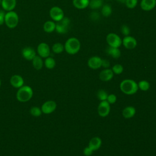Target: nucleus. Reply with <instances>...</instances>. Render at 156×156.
I'll return each mask as SVG.
<instances>
[{
  "mask_svg": "<svg viewBox=\"0 0 156 156\" xmlns=\"http://www.w3.org/2000/svg\"><path fill=\"white\" fill-rule=\"evenodd\" d=\"M121 91L127 95H132L136 93L138 90V83L132 79H124L119 85Z\"/></svg>",
  "mask_w": 156,
  "mask_h": 156,
  "instance_id": "1",
  "label": "nucleus"
},
{
  "mask_svg": "<svg viewBox=\"0 0 156 156\" xmlns=\"http://www.w3.org/2000/svg\"><path fill=\"white\" fill-rule=\"evenodd\" d=\"M80 42L76 37H70L65 41L64 48L65 51L70 55L77 54L80 49Z\"/></svg>",
  "mask_w": 156,
  "mask_h": 156,
  "instance_id": "2",
  "label": "nucleus"
},
{
  "mask_svg": "<svg viewBox=\"0 0 156 156\" xmlns=\"http://www.w3.org/2000/svg\"><path fill=\"white\" fill-rule=\"evenodd\" d=\"M33 90L29 86H22L16 93V99L21 102L29 101L32 97Z\"/></svg>",
  "mask_w": 156,
  "mask_h": 156,
  "instance_id": "3",
  "label": "nucleus"
},
{
  "mask_svg": "<svg viewBox=\"0 0 156 156\" xmlns=\"http://www.w3.org/2000/svg\"><path fill=\"white\" fill-rule=\"evenodd\" d=\"M19 22V17L18 14L14 12L9 11L5 14L4 23L10 29H13L16 27Z\"/></svg>",
  "mask_w": 156,
  "mask_h": 156,
  "instance_id": "4",
  "label": "nucleus"
},
{
  "mask_svg": "<svg viewBox=\"0 0 156 156\" xmlns=\"http://www.w3.org/2000/svg\"><path fill=\"white\" fill-rule=\"evenodd\" d=\"M71 23V20L69 18L64 16V18L55 23L56 32L60 34H65L68 32Z\"/></svg>",
  "mask_w": 156,
  "mask_h": 156,
  "instance_id": "5",
  "label": "nucleus"
},
{
  "mask_svg": "<svg viewBox=\"0 0 156 156\" xmlns=\"http://www.w3.org/2000/svg\"><path fill=\"white\" fill-rule=\"evenodd\" d=\"M106 41L108 46L113 48H119L122 44V39L118 34L111 32L107 35Z\"/></svg>",
  "mask_w": 156,
  "mask_h": 156,
  "instance_id": "6",
  "label": "nucleus"
},
{
  "mask_svg": "<svg viewBox=\"0 0 156 156\" xmlns=\"http://www.w3.org/2000/svg\"><path fill=\"white\" fill-rule=\"evenodd\" d=\"M49 16L54 21L58 22L64 18L63 10L58 6L52 7L49 10Z\"/></svg>",
  "mask_w": 156,
  "mask_h": 156,
  "instance_id": "7",
  "label": "nucleus"
},
{
  "mask_svg": "<svg viewBox=\"0 0 156 156\" xmlns=\"http://www.w3.org/2000/svg\"><path fill=\"white\" fill-rule=\"evenodd\" d=\"M110 112V104L107 101H102L98 107V113L101 117H106Z\"/></svg>",
  "mask_w": 156,
  "mask_h": 156,
  "instance_id": "8",
  "label": "nucleus"
},
{
  "mask_svg": "<svg viewBox=\"0 0 156 156\" xmlns=\"http://www.w3.org/2000/svg\"><path fill=\"white\" fill-rule=\"evenodd\" d=\"M122 44L127 49H133L137 46V41L132 36H124L122 39Z\"/></svg>",
  "mask_w": 156,
  "mask_h": 156,
  "instance_id": "9",
  "label": "nucleus"
},
{
  "mask_svg": "<svg viewBox=\"0 0 156 156\" xmlns=\"http://www.w3.org/2000/svg\"><path fill=\"white\" fill-rule=\"evenodd\" d=\"M37 50L39 56H40L41 58H46L50 55V48L46 43H40L38 45Z\"/></svg>",
  "mask_w": 156,
  "mask_h": 156,
  "instance_id": "10",
  "label": "nucleus"
},
{
  "mask_svg": "<svg viewBox=\"0 0 156 156\" xmlns=\"http://www.w3.org/2000/svg\"><path fill=\"white\" fill-rule=\"evenodd\" d=\"M57 104L55 101L49 100L45 102L41 106V112L44 114H49L52 113L56 109Z\"/></svg>",
  "mask_w": 156,
  "mask_h": 156,
  "instance_id": "11",
  "label": "nucleus"
},
{
  "mask_svg": "<svg viewBox=\"0 0 156 156\" xmlns=\"http://www.w3.org/2000/svg\"><path fill=\"white\" fill-rule=\"evenodd\" d=\"M89 68L93 69H97L101 67L102 58L98 56L91 57L87 62Z\"/></svg>",
  "mask_w": 156,
  "mask_h": 156,
  "instance_id": "12",
  "label": "nucleus"
},
{
  "mask_svg": "<svg viewBox=\"0 0 156 156\" xmlns=\"http://www.w3.org/2000/svg\"><path fill=\"white\" fill-rule=\"evenodd\" d=\"M140 5L144 11H151L156 6V0H141Z\"/></svg>",
  "mask_w": 156,
  "mask_h": 156,
  "instance_id": "13",
  "label": "nucleus"
},
{
  "mask_svg": "<svg viewBox=\"0 0 156 156\" xmlns=\"http://www.w3.org/2000/svg\"><path fill=\"white\" fill-rule=\"evenodd\" d=\"M113 72L112 69L105 68L99 73V79L103 82H108L113 77Z\"/></svg>",
  "mask_w": 156,
  "mask_h": 156,
  "instance_id": "14",
  "label": "nucleus"
},
{
  "mask_svg": "<svg viewBox=\"0 0 156 156\" xmlns=\"http://www.w3.org/2000/svg\"><path fill=\"white\" fill-rule=\"evenodd\" d=\"M22 55L27 60H32L36 55L35 50L29 46L25 47L22 50Z\"/></svg>",
  "mask_w": 156,
  "mask_h": 156,
  "instance_id": "15",
  "label": "nucleus"
},
{
  "mask_svg": "<svg viewBox=\"0 0 156 156\" xmlns=\"http://www.w3.org/2000/svg\"><path fill=\"white\" fill-rule=\"evenodd\" d=\"M16 0H2L1 6L4 10L12 11L16 7Z\"/></svg>",
  "mask_w": 156,
  "mask_h": 156,
  "instance_id": "16",
  "label": "nucleus"
},
{
  "mask_svg": "<svg viewBox=\"0 0 156 156\" xmlns=\"http://www.w3.org/2000/svg\"><path fill=\"white\" fill-rule=\"evenodd\" d=\"M10 83L15 88H20L24 84V80L23 77L20 75H13L10 78Z\"/></svg>",
  "mask_w": 156,
  "mask_h": 156,
  "instance_id": "17",
  "label": "nucleus"
},
{
  "mask_svg": "<svg viewBox=\"0 0 156 156\" xmlns=\"http://www.w3.org/2000/svg\"><path fill=\"white\" fill-rule=\"evenodd\" d=\"M102 144V140L98 136L93 137L89 141L88 146L93 151H96L100 148Z\"/></svg>",
  "mask_w": 156,
  "mask_h": 156,
  "instance_id": "18",
  "label": "nucleus"
},
{
  "mask_svg": "<svg viewBox=\"0 0 156 156\" xmlns=\"http://www.w3.org/2000/svg\"><path fill=\"white\" fill-rule=\"evenodd\" d=\"M136 110L135 107L132 106H128L124 108L122 112V115L123 117H124L126 119L131 118L135 115Z\"/></svg>",
  "mask_w": 156,
  "mask_h": 156,
  "instance_id": "19",
  "label": "nucleus"
},
{
  "mask_svg": "<svg viewBox=\"0 0 156 156\" xmlns=\"http://www.w3.org/2000/svg\"><path fill=\"white\" fill-rule=\"evenodd\" d=\"M90 0H73V4L77 9H84L88 7Z\"/></svg>",
  "mask_w": 156,
  "mask_h": 156,
  "instance_id": "20",
  "label": "nucleus"
},
{
  "mask_svg": "<svg viewBox=\"0 0 156 156\" xmlns=\"http://www.w3.org/2000/svg\"><path fill=\"white\" fill-rule=\"evenodd\" d=\"M106 52L113 58H118L121 56V51L118 48L108 46L106 50Z\"/></svg>",
  "mask_w": 156,
  "mask_h": 156,
  "instance_id": "21",
  "label": "nucleus"
},
{
  "mask_svg": "<svg viewBox=\"0 0 156 156\" xmlns=\"http://www.w3.org/2000/svg\"><path fill=\"white\" fill-rule=\"evenodd\" d=\"M43 30L45 32L51 33L55 30V23L54 21H47L43 24Z\"/></svg>",
  "mask_w": 156,
  "mask_h": 156,
  "instance_id": "22",
  "label": "nucleus"
},
{
  "mask_svg": "<svg viewBox=\"0 0 156 156\" xmlns=\"http://www.w3.org/2000/svg\"><path fill=\"white\" fill-rule=\"evenodd\" d=\"M33 67L37 69H41L43 66V62L41 57L39 55H35V57L32 60Z\"/></svg>",
  "mask_w": 156,
  "mask_h": 156,
  "instance_id": "23",
  "label": "nucleus"
},
{
  "mask_svg": "<svg viewBox=\"0 0 156 156\" xmlns=\"http://www.w3.org/2000/svg\"><path fill=\"white\" fill-rule=\"evenodd\" d=\"M103 5L102 0H90L88 7L92 10H96Z\"/></svg>",
  "mask_w": 156,
  "mask_h": 156,
  "instance_id": "24",
  "label": "nucleus"
},
{
  "mask_svg": "<svg viewBox=\"0 0 156 156\" xmlns=\"http://www.w3.org/2000/svg\"><path fill=\"white\" fill-rule=\"evenodd\" d=\"M112 13V8L109 4H104L102 6L101 14L105 17H108L111 15Z\"/></svg>",
  "mask_w": 156,
  "mask_h": 156,
  "instance_id": "25",
  "label": "nucleus"
},
{
  "mask_svg": "<svg viewBox=\"0 0 156 156\" xmlns=\"http://www.w3.org/2000/svg\"><path fill=\"white\" fill-rule=\"evenodd\" d=\"M52 50L55 54H60L65 50L64 45L59 42L55 43L52 45Z\"/></svg>",
  "mask_w": 156,
  "mask_h": 156,
  "instance_id": "26",
  "label": "nucleus"
},
{
  "mask_svg": "<svg viewBox=\"0 0 156 156\" xmlns=\"http://www.w3.org/2000/svg\"><path fill=\"white\" fill-rule=\"evenodd\" d=\"M44 65L48 69H53L55 66V61L52 57H48L44 60Z\"/></svg>",
  "mask_w": 156,
  "mask_h": 156,
  "instance_id": "27",
  "label": "nucleus"
},
{
  "mask_svg": "<svg viewBox=\"0 0 156 156\" xmlns=\"http://www.w3.org/2000/svg\"><path fill=\"white\" fill-rule=\"evenodd\" d=\"M138 88H140L141 90L145 91L149 89L150 84L149 82H147V80H142L138 82Z\"/></svg>",
  "mask_w": 156,
  "mask_h": 156,
  "instance_id": "28",
  "label": "nucleus"
},
{
  "mask_svg": "<svg viewBox=\"0 0 156 156\" xmlns=\"http://www.w3.org/2000/svg\"><path fill=\"white\" fill-rule=\"evenodd\" d=\"M108 95V94H107V93L104 90H102V89L98 90L97 93V97L101 101H106L107 99Z\"/></svg>",
  "mask_w": 156,
  "mask_h": 156,
  "instance_id": "29",
  "label": "nucleus"
},
{
  "mask_svg": "<svg viewBox=\"0 0 156 156\" xmlns=\"http://www.w3.org/2000/svg\"><path fill=\"white\" fill-rule=\"evenodd\" d=\"M112 70L114 74H120L123 72L124 68L121 64H116L113 66Z\"/></svg>",
  "mask_w": 156,
  "mask_h": 156,
  "instance_id": "30",
  "label": "nucleus"
},
{
  "mask_svg": "<svg viewBox=\"0 0 156 156\" xmlns=\"http://www.w3.org/2000/svg\"><path fill=\"white\" fill-rule=\"evenodd\" d=\"M138 0H126L125 4L129 9H134L138 4Z\"/></svg>",
  "mask_w": 156,
  "mask_h": 156,
  "instance_id": "31",
  "label": "nucleus"
},
{
  "mask_svg": "<svg viewBox=\"0 0 156 156\" xmlns=\"http://www.w3.org/2000/svg\"><path fill=\"white\" fill-rule=\"evenodd\" d=\"M30 113L32 116L37 117V116H39L41 115L42 112H41V110L40 108H38L37 107H33L30 108Z\"/></svg>",
  "mask_w": 156,
  "mask_h": 156,
  "instance_id": "32",
  "label": "nucleus"
},
{
  "mask_svg": "<svg viewBox=\"0 0 156 156\" xmlns=\"http://www.w3.org/2000/svg\"><path fill=\"white\" fill-rule=\"evenodd\" d=\"M121 32L122 35L124 36L129 35V34L130 32V30L129 27L126 24H123L121 27Z\"/></svg>",
  "mask_w": 156,
  "mask_h": 156,
  "instance_id": "33",
  "label": "nucleus"
},
{
  "mask_svg": "<svg viewBox=\"0 0 156 156\" xmlns=\"http://www.w3.org/2000/svg\"><path fill=\"white\" fill-rule=\"evenodd\" d=\"M116 96L114 94H108V97H107V101L110 104H114L116 102Z\"/></svg>",
  "mask_w": 156,
  "mask_h": 156,
  "instance_id": "34",
  "label": "nucleus"
},
{
  "mask_svg": "<svg viewBox=\"0 0 156 156\" xmlns=\"http://www.w3.org/2000/svg\"><path fill=\"white\" fill-rule=\"evenodd\" d=\"M90 15V17L91 19V20H93V21H97L100 18L99 13L97 12H95V11L92 12Z\"/></svg>",
  "mask_w": 156,
  "mask_h": 156,
  "instance_id": "35",
  "label": "nucleus"
},
{
  "mask_svg": "<svg viewBox=\"0 0 156 156\" xmlns=\"http://www.w3.org/2000/svg\"><path fill=\"white\" fill-rule=\"evenodd\" d=\"M93 152L94 151L89 146H87V147H85L83 149V154L85 156H90V155H91Z\"/></svg>",
  "mask_w": 156,
  "mask_h": 156,
  "instance_id": "36",
  "label": "nucleus"
},
{
  "mask_svg": "<svg viewBox=\"0 0 156 156\" xmlns=\"http://www.w3.org/2000/svg\"><path fill=\"white\" fill-rule=\"evenodd\" d=\"M5 12L4 10H0V26L2 25L4 23V18H5Z\"/></svg>",
  "mask_w": 156,
  "mask_h": 156,
  "instance_id": "37",
  "label": "nucleus"
},
{
  "mask_svg": "<svg viewBox=\"0 0 156 156\" xmlns=\"http://www.w3.org/2000/svg\"><path fill=\"white\" fill-rule=\"evenodd\" d=\"M110 62L108 60L106 59H102V65L101 66L105 68H108L110 66Z\"/></svg>",
  "mask_w": 156,
  "mask_h": 156,
  "instance_id": "38",
  "label": "nucleus"
},
{
  "mask_svg": "<svg viewBox=\"0 0 156 156\" xmlns=\"http://www.w3.org/2000/svg\"><path fill=\"white\" fill-rule=\"evenodd\" d=\"M117 1L119 2H121V3H125L126 0H117Z\"/></svg>",
  "mask_w": 156,
  "mask_h": 156,
  "instance_id": "39",
  "label": "nucleus"
},
{
  "mask_svg": "<svg viewBox=\"0 0 156 156\" xmlns=\"http://www.w3.org/2000/svg\"><path fill=\"white\" fill-rule=\"evenodd\" d=\"M1 2H2V0H0V5H1Z\"/></svg>",
  "mask_w": 156,
  "mask_h": 156,
  "instance_id": "40",
  "label": "nucleus"
},
{
  "mask_svg": "<svg viewBox=\"0 0 156 156\" xmlns=\"http://www.w3.org/2000/svg\"><path fill=\"white\" fill-rule=\"evenodd\" d=\"M1 80H0V87H1Z\"/></svg>",
  "mask_w": 156,
  "mask_h": 156,
  "instance_id": "41",
  "label": "nucleus"
}]
</instances>
